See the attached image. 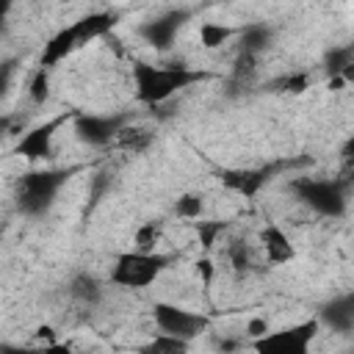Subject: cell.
<instances>
[{
    "label": "cell",
    "mask_w": 354,
    "mask_h": 354,
    "mask_svg": "<svg viewBox=\"0 0 354 354\" xmlns=\"http://www.w3.org/2000/svg\"><path fill=\"white\" fill-rule=\"evenodd\" d=\"M130 77H133V94L136 102L147 105V108H158L163 102H169L174 94L216 80L218 72L210 69H194V66H166V64H149V61H133L130 66Z\"/></svg>",
    "instance_id": "1"
},
{
    "label": "cell",
    "mask_w": 354,
    "mask_h": 354,
    "mask_svg": "<svg viewBox=\"0 0 354 354\" xmlns=\"http://www.w3.org/2000/svg\"><path fill=\"white\" fill-rule=\"evenodd\" d=\"M83 166H44V169H30L25 174H19L17 185H14V205L22 216L28 218H39L44 216L55 196L61 194V188L80 171Z\"/></svg>",
    "instance_id": "2"
},
{
    "label": "cell",
    "mask_w": 354,
    "mask_h": 354,
    "mask_svg": "<svg viewBox=\"0 0 354 354\" xmlns=\"http://www.w3.org/2000/svg\"><path fill=\"white\" fill-rule=\"evenodd\" d=\"M177 260H180V254H174V252H138V249H127V252H119L113 257L108 279L116 288L144 290V288L155 285Z\"/></svg>",
    "instance_id": "3"
},
{
    "label": "cell",
    "mask_w": 354,
    "mask_h": 354,
    "mask_svg": "<svg viewBox=\"0 0 354 354\" xmlns=\"http://www.w3.org/2000/svg\"><path fill=\"white\" fill-rule=\"evenodd\" d=\"M290 194L307 205L315 216L324 218H340L348 207L346 199V183L343 180H329V177H293L288 183Z\"/></svg>",
    "instance_id": "4"
},
{
    "label": "cell",
    "mask_w": 354,
    "mask_h": 354,
    "mask_svg": "<svg viewBox=\"0 0 354 354\" xmlns=\"http://www.w3.org/2000/svg\"><path fill=\"white\" fill-rule=\"evenodd\" d=\"M318 318H307L299 324H288L279 329H268L263 337L252 340L249 348L254 354H310L313 340L318 335Z\"/></svg>",
    "instance_id": "5"
},
{
    "label": "cell",
    "mask_w": 354,
    "mask_h": 354,
    "mask_svg": "<svg viewBox=\"0 0 354 354\" xmlns=\"http://www.w3.org/2000/svg\"><path fill=\"white\" fill-rule=\"evenodd\" d=\"M152 321H155V329L158 332L183 337L188 343L210 329V315L196 313V310H188V307L174 304V301H155L152 304Z\"/></svg>",
    "instance_id": "6"
},
{
    "label": "cell",
    "mask_w": 354,
    "mask_h": 354,
    "mask_svg": "<svg viewBox=\"0 0 354 354\" xmlns=\"http://www.w3.org/2000/svg\"><path fill=\"white\" fill-rule=\"evenodd\" d=\"M127 124H130V113H83V111L72 122L77 141H83V144H88L94 149L113 147L116 136Z\"/></svg>",
    "instance_id": "7"
},
{
    "label": "cell",
    "mask_w": 354,
    "mask_h": 354,
    "mask_svg": "<svg viewBox=\"0 0 354 354\" xmlns=\"http://www.w3.org/2000/svg\"><path fill=\"white\" fill-rule=\"evenodd\" d=\"M77 113H80V111H61V113H55L53 119H47V122H41V124L30 127L28 133L19 136V141H17V147H14V155H19V158H25V160H33V163H36V160H50V158H53V138H55V133H58L66 122H75Z\"/></svg>",
    "instance_id": "8"
},
{
    "label": "cell",
    "mask_w": 354,
    "mask_h": 354,
    "mask_svg": "<svg viewBox=\"0 0 354 354\" xmlns=\"http://www.w3.org/2000/svg\"><path fill=\"white\" fill-rule=\"evenodd\" d=\"M185 19H188V11H185V8H180V11H166L163 17H155V19L144 22V25L138 28V36H141L155 53H166V50H171V44H174V39H177V33H180V28H183Z\"/></svg>",
    "instance_id": "9"
},
{
    "label": "cell",
    "mask_w": 354,
    "mask_h": 354,
    "mask_svg": "<svg viewBox=\"0 0 354 354\" xmlns=\"http://www.w3.org/2000/svg\"><path fill=\"white\" fill-rule=\"evenodd\" d=\"M282 169V163H271V166H254V169H224L221 171V185L241 194V196H254L260 194L263 185H268V180Z\"/></svg>",
    "instance_id": "10"
},
{
    "label": "cell",
    "mask_w": 354,
    "mask_h": 354,
    "mask_svg": "<svg viewBox=\"0 0 354 354\" xmlns=\"http://www.w3.org/2000/svg\"><path fill=\"white\" fill-rule=\"evenodd\" d=\"M83 44H86V41H83V33H80L77 22H72V25L61 28L58 33H53V36L44 41L41 55H39V66L47 69V72H53L66 55H72V53H75L77 47H83Z\"/></svg>",
    "instance_id": "11"
},
{
    "label": "cell",
    "mask_w": 354,
    "mask_h": 354,
    "mask_svg": "<svg viewBox=\"0 0 354 354\" xmlns=\"http://www.w3.org/2000/svg\"><path fill=\"white\" fill-rule=\"evenodd\" d=\"M315 318H318V324H324L335 335L354 332V290H346V293L326 299Z\"/></svg>",
    "instance_id": "12"
},
{
    "label": "cell",
    "mask_w": 354,
    "mask_h": 354,
    "mask_svg": "<svg viewBox=\"0 0 354 354\" xmlns=\"http://www.w3.org/2000/svg\"><path fill=\"white\" fill-rule=\"evenodd\" d=\"M260 246H263V254L271 266H285V263L296 260V246H293L290 235L277 221H268L260 230Z\"/></svg>",
    "instance_id": "13"
},
{
    "label": "cell",
    "mask_w": 354,
    "mask_h": 354,
    "mask_svg": "<svg viewBox=\"0 0 354 354\" xmlns=\"http://www.w3.org/2000/svg\"><path fill=\"white\" fill-rule=\"evenodd\" d=\"M152 141H155V133H152L149 127L130 122V124H127V127H122V133L116 136L113 147H116V149H124V152L138 155V152H147V149L152 147Z\"/></svg>",
    "instance_id": "14"
},
{
    "label": "cell",
    "mask_w": 354,
    "mask_h": 354,
    "mask_svg": "<svg viewBox=\"0 0 354 354\" xmlns=\"http://www.w3.org/2000/svg\"><path fill=\"white\" fill-rule=\"evenodd\" d=\"M188 351H191L188 340L174 337V335H163V332H155L147 343H141L136 348V354H188Z\"/></svg>",
    "instance_id": "15"
},
{
    "label": "cell",
    "mask_w": 354,
    "mask_h": 354,
    "mask_svg": "<svg viewBox=\"0 0 354 354\" xmlns=\"http://www.w3.org/2000/svg\"><path fill=\"white\" fill-rule=\"evenodd\" d=\"M235 36H241V28H232V25H224V22H202L199 25V44L205 50H216V47L227 44Z\"/></svg>",
    "instance_id": "16"
},
{
    "label": "cell",
    "mask_w": 354,
    "mask_h": 354,
    "mask_svg": "<svg viewBox=\"0 0 354 354\" xmlns=\"http://www.w3.org/2000/svg\"><path fill=\"white\" fill-rule=\"evenodd\" d=\"M69 296H72L75 301L86 304V307H94V304L102 299V288H100V282H97L94 277L77 274V277L69 282Z\"/></svg>",
    "instance_id": "17"
},
{
    "label": "cell",
    "mask_w": 354,
    "mask_h": 354,
    "mask_svg": "<svg viewBox=\"0 0 354 354\" xmlns=\"http://www.w3.org/2000/svg\"><path fill=\"white\" fill-rule=\"evenodd\" d=\"M205 213V196L196 194V191H188L183 196H177L174 202V216L177 218H185V221H199Z\"/></svg>",
    "instance_id": "18"
},
{
    "label": "cell",
    "mask_w": 354,
    "mask_h": 354,
    "mask_svg": "<svg viewBox=\"0 0 354 354\" xmlns=\"http://www.w3.org/2000/svg\"><path fill=\"white\" fill-rule=\"evenodd\" d=\"M163 238V224L160 221H144L136 232H133V249L138 252H158V241Z\"/></svg>",
    "instance_id": "19"
},
{
    "label": "cell",
    "mask_w": 354,
    "mask_h": 354,
    "mask_svg": "<svg viewBox=\"0 0 354 354\" xmlns=\"http://www.w3.org/2000/svg\"><path fill=\"white\" fill-rule=\"evenodd\" d=\"M227 260H230L232 271H238V274L252 271V252H249V243H246L243 238L232 241L230 249H227Z\"/></svg>",
    "instance_id": "20"
},
{
    "label": "cell",
    "mask_w": 354,
    "mask_h": 354,
    "mask_svg": "<svg viewBox=\"0 0 354 354\" xmlns=\"http://www.w3.org/2000/svg\"><path fill=\"white\" fill-rule=\"evenodd\" d=\"M28 94H30V100L36 102V105H41L47 97H50V72L47 69H36L33 72V77H30V83H28Z\"/></svg>",
    "instance_id": "21"
},
{
    "label": "cell",
    "mask_w": 354,
    "mask_h": 354,
    "mask_svg": "<svg viewBox=\"0 0 354 354\" xmlns=\"http://www.w3.org/2000/svg\"><path fill=\"white\" fill-rule=\"evenodd\" d=\"M196 224V235H199V243H202V249H213V243H216V238L227 230V221H194Z\"/></svg>",
    "instance_id": "22"
},
{
    "label": "cell",
    "mask_w": 354,
    "mask_h": 354,
    "mask_svg": "<svg viewBox=\"0 0 354 354\" xmlns=\"http://www.w3.org/2000/svg\"><path fill=\"white\" fill-rule=\"evenodd\" d=\"M340 163H343V171L348 177H354V136H348L340 147Z\"/></svg>",
    "instance_id": "23"
},
{
    "label": "cell",
    "mask_w": 354,
    "mask_h": 354,
    "mask_svg": "<svg viewBox=\"0 0 354 354\" xmlns=\"http://www.w3.org/2000/svg\"><path fill=\"white\" fill-rule=\"evenodd\" d=\"M279 86H285V91H304V88H307V75H290V77H282Z\"/></svg>",
    "instance_id": "24"
},
{
    "label": "cell",
    "mask_w": 354,
    "mask_h": 354,
    "mask_svg": "<svg viewBox=\"0 0 354 354\" xmlns=\"http://www.w3.org/2000/svg\"><path fill=\"white\" fill-rule=\"evenodd\" d=\"M41 354H77V348H75L72 343H61V340H55V343L41 346Z\"/></svg>",
    "instance_id": "25"
},
{
    "label": "cell",
    "mask_w": 354,
    "mask_h": 354,
    "mask_svg": "<svg viewBox=\"0 0 354 354\" xmlns=\"http://www.w3.org/2000/svg\"><path fill=\"white\" fill-rule=\"evenodd\" d=\"M0 354H41V346H11V343H3Z\"/></svg>",
    "instance_id": "26"
}]
</instances>
